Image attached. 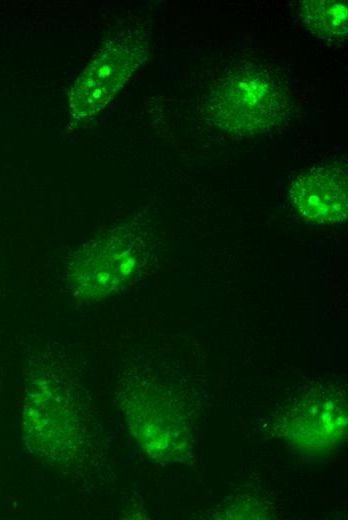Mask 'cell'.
Listing matches in <instances>:
<instances>
[{"label": "cell", "instance_id": "cell-2", "mask_svg": "<svg viewBox=\"0 0 348 520\" xmlns=\"http://www.w3.org/2000/svg\"><path fill=\"white\" fill-rule=\"evenodd\" d=\"M79 430L77 412L68 392L48 377L30 380L23 407L22 434L31 453L51 461L69 460L77 452Z\"/></svg>", "mask_w": 348, "mask_h": 520}, {"label": "cell", "instance_id": "cell-5", "mask_svg": "<svg viewBox=\"0 0 348 520\" xmlns=\"http://www.w3.org/2000/svg\"><path fill=\"white\" fill-rule=\"evenodd\" d=\"M137 263L136 250L124 238L107 236L92 240L69 259V288L82 300L103 299L129 281Z\"/></svg>", "mask_w": 348, "mask_h": 520}, {"label": "cell", "instance_id": "cell-3", "mask_svg": "<svg viewBox=\"0 0 348 520\" xmlns=\"http://www.w3.org/2000/svg\"><path fill=\"white\" fill-rule=\"evenodd\" d=\"M279 428L296 450L306 455L327 454L346 436V397L335 389L314 388L287 407Z\"/></svg>", "mask_w": 348, "mask_h": 520}, {"label": "cell", "instance_id": "cell-8", "mask_svg": "<svg viewBox=\"0 0 348 520\" xmlns=\"http://www.w3.org/2000/svg\"><path fill=\"white\" fill-rule=\"evenodd\" d=\"M299 12L307 28L319 38L339 42L347 37L346 1L305 0L300 2Z\"/></svg>", "mask_w": 348, "mask_h": 520}, {"label": "cell", "instance_id": "cell-7", "mask_svg": "<svg viewBox=\"0 0 348 520\" xmlns=\"http://www.w3.org/2000/svg\"><path fill=\"white\" fill-rule=\"evenodd\" d=\"M290 197L299 214L310 222H343L348 206L346 170L334 165L313 167L293 182Z\"/></svg>", "mask_w": 348, "mask_h": 520}, {"label": "cell", "instance_id": "cell-1", "mask_svg": "<svg viewBox=\"0 0 348 520\" xmlns=\"http://www.w3.org/2000/svg\"><path fill=\"white\" fill-rule=\"evenodd\" d=\"M287 104V94L272 73L247 67L215 84L208 109L222 129L249 135L277 125L285 115Z\"/></svg>", "mask_w": 348, "mask_h": 520}, {"label": "cell", "instance_id": "cell-6", "mask_svg": "<svg viewBox=\"0 0 348 520\" xmlns=\"http://www.w3.org/2000/svg\"><path fill=\"white\" fill-rule=\"evenodd\" d=\"M143 36L123 35L111 41L72 92L71 109L77 117L94 114L130 77L145 54Z\"/></svg>", "mask_w": 348, "mask_h": 520}, {"label": "cell", "instance_id": "cell-4", "mask_svg": "<svg viewBox=\"0 0 348 520\" xmlns=\"http://www.w3.org/2000/svg\"><path fill=\"white\" fill-rule=\"evenodd\" d=\"M124 413L138 444L151 457L175 461L190 446L187 421L176 403L157 388H136L124 400Z\"/></svg>", "mask_w": 348, "mask_h": 520}]
</instances>
